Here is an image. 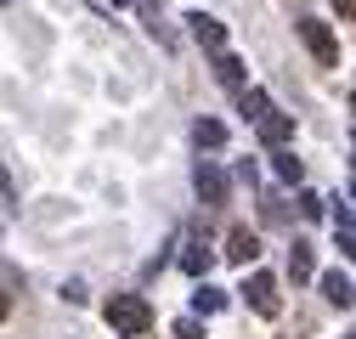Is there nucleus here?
Here are the masks:
<instances>
[{
  "label": "nucleus",
  "mask_w": 356,
  "mask_h": 339,
  "mask_svg": "<svg viewBox=\"0 0 356 339\" xmlns=\"http://www.w3.org/2000/svg\"><path fill=\"white\" fill-rule=\"evenodd\" d=\"M294 28H300V40H305V51L317 57L323 68H339V40H334V28H328L323 17H300Z\"/></svg>",
  "instance_id": "nucleus-2"
},
{
  "label": "nucleus",
  "mask_w": 356,
  "mask_h": 339,
  "mask_svg": "<svg viewBox=\"0 0 356 339\" xmlns=\"http://www.w3.org/2000/svg\"><path fill=\"white\" fill-rule=\"evenodd\" d=\"M102 317H108V328L124 333V339H142V333L153 328V306L142 300V294H113Z\"/></svg>",
  "instance_id": "nucleus-1"
},
{
  "label": "nucleus",
  "mask_w": 356,
  "mask_h": 339,
  "mask_svg": "<svg viewBox=\"0 0 356 339\" xmlns=\"http://www.w3.org/2000/svg\"><path fill=\"white\" fill-rule=\"evenodd\" d=\"M350 164H356V136H350Z\"/></svg>",
  "instance_id": "nucleus-21"
},
{
  "label": "nucleus",
  "mask_w": 356,
  "mask_h": 339,
  "mask_svg": "<svg viewBox=\"0 0 356 339\" xmlns=\"http://www.w3.org/2000/svg\"><path fill=\"white\" fill-rule=\"evenodd\" d=\"M209 266H215V249H209L204 238H187V249H181V272H187V277H204Z\"/></svg>",
  "instance_id": "nucleus-8"
},
{
  "label": "nucleus",
  "mask_w": 356,
  "mask_h": 339,
  "mask_svg": "<svg viewBox=\"0 0 356 339\" xmlns=\"http://www.w3.org/2000/svg\"><path fill=\"white\" fill-rule=\"evenodd\" d=\"M254 131H260V142H266V147H289V142H294V119L272 108V113H266V119L254 124Z\"/></svg>",
  "instance_id": "nucleus-7"
},
{
  "label": "nucleus",
  "mask_w": 356,
  "mask_h": 339,
  "mask_svg": "<svg viewBox=\"0 0 356 339\" xmlns=\"http://www.w3.org/2000/svg\"><path fill=\"white\" fill-rule=\"evenodd\" d=\"M300 215L317 221V215H323V198H317V192H300Z\"/></svg>",
  "instance_id": "nucleus-17"
},
{
  "label": "nucleus",
  "mask_w": 356,
  "mask_h": 339,
  "mask_svg": "<svg viewBox=\"0 0 356 339\" xmlns=\"http://www.w3.org/2000/svg\"><path fill=\"white\" fill-rule=\"evenodd\" d=\"M220 254H227L232 266H243V272H249V266L260 261V238H254L249 226H232V238H227V249H220Z\"/></svg>",
  "instance_id": "nucleus-5"
},
{
  "label": "nucleus",
  "mask_w": 356,
  "mask_h": 339,
  "mask_svg": "<svg viewBox=\"0 0 356 339\" xmlns=\"http://www.w3.org/2000/svg\"><path fill=\"white\" fill-rule=\"evenodd\" d=\"M193 187H198V198H204V204H227V176H220V164H209V158H198Z\"/></svg>",
  "instance_id": "nucleus-4"
},
{
  "label": "nucleus",
  "mask_w": 356,
  "mask_h": 339,
  "mask_svg": "<svg viewBox=\"0 0 356 339\" xmlns=\"http://www.w3.org/2000/svg\"><path fill=\"white\" fill-rule=\"evenodd\" d=\"M193 306H198L204 317H215L220 306H227V294H220V288H209V283H198V294H193Z\"/></svg>",
  "instance_id": "nucleus-14"
},
{
  "label": "nucleus",
  "mask_w": 356,
  "mask_h": 339,
  "mask_svg": "<svg viewBox=\"0 0 356 339\" xmlns=\"http://www.w3.org/2000/svg\"><path fill=\"white\" fill-rule=\"evenodd\" d=\"M243 300L260 311V317H277L283 311V294H277V277H266V272H249V283H243Z\"/></svg>",
  "instance_id": "nucleus-3"
},
{
  "label": "nucleus",
  "mask_w": 356,
  "mask_h": 339,
  "mask_svg": "<svg viewBox=\"0 0 356 339\" xmlns=\"http://www.w3.org/2000/svg\"><path fill=\"white\" fill-rule=\"evenodd\" d=\"M266 113H272V97H266V91H243V119H249V124H260Z\"/></svg>",
  "instance_id": "nucleus-13"
},
{
  "label": "nucleus",
  "mask_w": 356,
  "mask_h": 339,
  "mask_svg": "<svg viewBox=\"0 0 356 339\" xmlns=\"http://www.w3.org/2000/svg\"><path fill=\"white\" fill-rule=\"evenodd\" d=\"M311 272H317V261H311V243H294V249H289V277H294V283H311Z\"/></svg>",
  "instance_id": "nucleus-11"
},
{
  "label": "nucleus",
  "mask_w": 356,
  "mask_h": 339,
  "mask_svg": "<svg viewBox=\"0 0 356 339\" xmlns=\"http://www.w3.org/2000/svg\"><path fill=\"white\" fill-rule=\"evenodd\" d=\"M339 254H345V261H356V232H339Z\"/></svg>",
  "instance_id": "nucleus-19"
},
{
  "label": "nucleus",
  "mask_w": 356,
  "mask_h": 339,
  "mask_svg": "<svg viewBox=\"0 0 356 339\" xmlns=\"http://www.w3.org/2000/svg\"><path fill=\"white\" fill-rule=\"evenodd\" d=\"M350 108H356V97H350Z\"/></svg>",
  "instance_id": "nucleus-23"
},
{
  "label": "nucleus",
  "mask_w": 356,
  "mask_h": 339,
  "mask_svg": "<svg viewBox=\"0 0 356 339\" xmlns=\"http://www.w3.org/2000/svg\"><path fill=\"white\" fill-rule=\"evenodd\" d=\"M193 142L198 147H220V142H227V124H220V119H198L193 124Z\"/></svg>",
  "instance_id": "nucleus-12"
},
{
  "label": "nucleus",
  "mask_w": 356,
  "mask_h": 339,
  "mask_svg": "<svg viewBox=\"0 0 356 339\" xmlns=\"http://www.w3.org/2000/svg\"><path fill=\"white\" fill-rule=\"evenodd\" d=\"M272 164H277V176H283V181H300V158H294L289 147H272Z\"/></svg>",
  "instance_id": "nucleus-15"
},
{
  "label": "nucleus",
  "mask_w": 356,
  "mask_h": 339,
  "mask_svg": "<svg viewBox=\"0 0 356 339\" xmlns=\"http://www.w3.org/2000/svg\"><path fill=\"white\" fill-rule=\"evenodd\" d=\"M334 226H339V232H356V209L339 204V209H334Z\"/></svg>",
  "instance_id": "nucleus-18"
},
{
  "label": "nucleus",
  "mask_w": 356,
  "mask_h": 339,
  "mask_svg": "<svg viewBox=\"0 0 356 339\" xmlns=\"http://www.w3.org/2000/svg\"><path fill=\"white\" fill-rule=\"evenodd\" d=\"M204 317V311H198ZM198 317H181V322H175V339H204V322Z\"/></svg>",
  "instance_id": "nucleus-16"
},
{
  "label": "nucleus",
  "mask_w": 356,
  "mask_h": 339,
  "mask_svg": "<svg viewBox=\"0 0 356 339\" xmlns=\"http://www.w3.org/2000/svg\"><path fill=\"white\" fill-rule=\"evenodd\" d=\"M323 300H328V306H339V311H345V306H356V288H350V277L328 272V277H323Z\"/></svg>",
  "instance_id": "nucleus-9"
},
{
  "label": "nucleus",
  "mask_w": 356,
  "mask_h": 339,
  "mask_svg": "<svg viewBox=\"0 0 356 339\" xmlns=\"http://www.w3.org/2000/svg\"><path fill=\"white\" fill-rule=\"evenodd\" d=\"M334 6H339V17H356V0H334Z\"/></svg>",
  "instance_id": "nucleus-20"
},
{
  "label": "nucleus",
  "mask_w": 356,
  "mask_h": 339,
  "mask_svg": "<svg viewBox=\"0 0 356 339\" xmlns=\"http://www.w3.org/2000/svg\"><path fill=\"white\" fill-rule=\"evenodd\" d=\"M350 198H356V192H350Z\"/></svg>",
  "instance_id": "nucleus-24"
},
{
  "label": "nucleus",
  "mask_w": 356,
  "mask_h": 339,
  "mask_svg": "<svg viewBox=\"0 0 356 339\" xmlns=\"http://www.w3.org/2000/svg\"><path fill=\"white\" fill-rule=\"evenodd\" d=\"M345 339H356V333H345Z\"/></svg>",
  "instance_id": "nucleus-22"
},
{
  "label": "nucleus",
  "mask_w": 356,
  "mask_h": 339,
  "mask_svg": "<svg viewBox=\"0 0 356 339\" xmlns=\"http://www.w3.org/2000/svg\"><path fill=\"white\" fill-rule=\"evenodd\" d=\"M187 23H193V40H198L204 51H227V23H215L209 12H193Z\"/></svg>",
  "instance_id": "nucleus-6"
},
{
  "label": "nucleus",
  "mask_w": 356,
  "mask_h": 339,
  "mask_svg": "<svg viewBox=\"0 0 356 339\" xmlns=\"http://www.w3.org/2000/svg\"><path fill=\"white\" fill-rule=\"evenodd\" d=\"M215 79L227 85V91H243V63L232 51H215Z\"/></svg>",
  "instance_id": "nucleus-10"
}]
</instances>
